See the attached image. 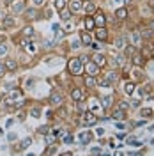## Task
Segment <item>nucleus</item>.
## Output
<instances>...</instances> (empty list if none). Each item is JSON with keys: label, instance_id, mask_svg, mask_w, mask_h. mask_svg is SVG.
<instances>
[{"label": "nucleus", "instance_id": "f257e3e1", "mask_svg": "<svg viewBox=\"0 0 154 156\" xmlns=\"http://www.w3.org/2000/svg\"><path fill=\"white\" fill-rule=\"evenodd\" d=\"M68 69H69V73H71V75H76V76H78V75H82V73H83V62H82L78 57L71 58V60L68 62Z\"/></svg>", "mask_w": 154, "mask_h": 156}, {"label": "nucleus", "instance_id": "f03ea898", "mask_svg": "<svg viewBox=\"0 0 154 156\" xmlns=\"http://www.w3.org/2000/svg\"><path fill=\"white\" fill-rule=\"evenodd\" d=\"M9 7H11V12L12 14H19V12H23L25 11V2H21V0H12L9 4Z\"/></svg>", "mask_w": 154, "mask_h": 156}, {"label": "nucleus", "instance_id": "7ed1b4c3", "mask_svg": "<svg viewBox=\"0 0 154 156\" xmlns=\"http://www.w3.org/2000/svg\"><path fill=\"white\" fill-rule=\"evenodd\" d=\"M92 62L96 64V66H99V68H105L106 66V57L103 55V53H94V57H92Z\"/></svg>", "mask_w": 154, "mask_h": 156}, {"label": "nucleus", "instance_id": "20e7f679", "mask_svg": "<svg viewBox=\"0 0 154 156\" xmlns=\"http://www.w3.org/2000/svg\"><path fill=\"white\" fill-rule=\"evenodd\" d=\"M80 41H82V44H85V46H90V44H92V36L89 34V30H82V32H80Z\"/></svg>", "mask_w": 154, "mask_h": 156}, {"label": "nucleus", "instance_id": "39448f33", "mask_svg": "<svg viewBox=\"0 0 154 156\" xmlns=\"http://www.w3.org/2000/svg\"><path fill=\"white\" fill-rule=\"evenodd\" d=\"M94 36H96L97 41H101V43H105L106 39H108V30L105 29V27H99V29L94 32Z\"/></svg>", "mask_w": 154, "mask_h": 156}, {"label": "nucleus", "instance_id": "423d86ee", "mask_svg": "<svg viewBox=\"0 0 154 156\" xmlns=\"http://www.w3.org/2000/svg\"><path fill=\"white\" fill-rule=\"evenodd\" d=\"M85 71H87V75H90V76H97V73H99V66H96L94 62H87L85 64Z\"/></svg>", "mask_w": 154, "mask_h": 156}, {"label": "nucleus", "instance_id": "0eeeda50", "mask_svg": "<svg viewBox=\"0 0 154 156\" xmlns=\"http://www.w3.org/2000/svg\"><path fill=\"white\" fill-rule=\"evenodd\" d=\"M96 122H97V115L90 114V112H87L85 115H83V124L85 126H94Z\"/></svg>", "mask_w": 154, "mask_h": 156}, {"label": "nucleus", "instance_id": "6e6552de", "mask_svg": "<svg viewBox=\"0 0 154 156\" xmlns=\"http://www.w3.org/2000/svg\"><path fill=\"white\" fill-rule=\"evenodd\" d=\"M2 25H4V29H12V27H14V25H16V21H14V18H12V16H7V14H5V16H4V18H2Z\"/></svg>", "mask_w": 154, "mask_h": 156}, {"label": "nucleus", "instance_id": "1a4fd4ad", "mask_svg": "<svg viewBox=\"0 0 154 156\" xmlns=\"http://www.w3.org/2000/svg\"><path fill=\"white\" fill-rule=\"evenodd\" d=\"M50 103H51L53 107H62L64 98H62V94H51V98H50Z\"/></svg>", "mask_w": 154, "mask_h": 156}, {"label": "nucleus", "instance_id": "9d476101", "mask_svg": "<svg viewBox=\"0 0 154 156\" xmlns=\"http://www.w3.org/2000/svg\"><path fill=\"white\" fill-rule=\"evenodd\" d=\"M131 39H133V46H142V36H140L138 30L131 32Z\"/></svg>", "mask_w": 154, "mask_h": 156}, {"label": "nucleus", "instance_id": "9b49d317", "mask_svg": "<svg viewBox=\"0 0 154 156\" xmlns=\"http://www.w3.org/2000/svg\"><path fill=\"white\" fill-rule=\"evenodd\" d=\"M94 23H96L97 27H105V23H106V16L103 14V12H97L96 16H94Z\"/></svg>", "mask_w": 154, "mask_h": 156}, {"label": "nucleus", "instance_id": "f8f14e48", "mask_svg": "<svg viewBox=\"0 0 154 156\" xmlns=\"http://www.w3.org/2000/svg\"><path fill=\"white\" fill-rule=\"evenodd\" d=\"M71 98H73V101L80 103V101H82V98H83V92H82V89H73V90H71Z\"/></svg>", "mask_w": 154, "mask_h": 156}, {"label": "nucleus", "instance_id": "ddd939ff", "mask_svg": "<svg viewBox=\"0 0 154 156\" xmlns=\"http://www.w3.org/2000/svg\"><path fill=\"white\" fill-rule=\"evenodd\" d=\"M83 25H85V30H94V27H96L94 18H92V16H87V18L83 20Z\"/></svg>", "mask_w": 154, "mask_h": 156}, {"label": "nucleus", "instance_id": "4468645a", "mask_svg": "<svg viewBox=\"0 0 154 156\" xmlns=\"http://www.w3.org/2000/svg\"><path fill=\"white\" fill-rule=\"evenodd\" d=\"M82 7H83V5H82V0H71V4H69L71 12H76V11H80Z\"/></svg>", "mask_w": 154, "mask_h": 156}, {"label": "nucleus", "instance_id": "2eb2a0df", "mask_svg": "<svg viewBox=\"0 0 154 156\" xmlns=\"http://www.w3.org/2000/svg\"><path fill=\"white\" fill-rule=\"evenodd\" d=\"M18 68V62L14 60V58H7L5 60V69H9V71H16Z\"/></svg>", "mask_w": 154, "mask_h": 156}, {"label": "nucleus", "instance_id": "dca6fc26", "mask_svg": "<svg viewBox=\"0 0 154 156\" xmlns=\"http://www.w3.org/2000/svg\"><path fill=\"white\" fill-rule=\"evenodd\" d=\"M115 18H117V20H126V18H128V9H126V7L117 9V11H115Z\"/></svg>", "mask_w": 154, "mask_h": 156}, {"label": "nucleus", "instance_id": "f3484780", "mask_svg": "<svg viewBox=\"0 0 154 156\" xmlns=\"http://www.w3.org/2000/svg\"><path fill=\"white\" fill-rule=\"evenodd\" d=\"M133 64L135 66H144V57L140 53H133Z\"/></svg>", "mask_w": 154, "mask_h": 156}, {"label": "nucleus", "instance_id": "a211bd4d", "mask_svg": "<svg viewBox=\"0 0 154 156\" xmlns=\"http://www.w3.org/2000/svg\"><path fill=\"white\" fill-rule=\"evenodd\" d=\"M124 92L126 94H133V92H135V83H133V82H126Z\"/></svg>", "mask_w": 154, "mask_h": 156}, {"label": "nucleus", "instance_id": "6ab92c4d", "mask_svg": "<svg viewBox=\"0 0 154 156\" xmlns=\"http://www.w3.org/2000/svg\"><path fill=\"white\" fill-rule=\"evenodd\" d=\"M96 76H90V75H89V76H85V85L87 87H96Z\"/></svg>", "mask_w": 154, "mask_h": 156}, {"label": "nucleus", "instance_id": "aec40b11", "mask_svg": "<svg viewBox=\"0 0 154 156\" xmlns=\"http://www.w3.org/2000/svg\"><path fill=\"white\" fill-rule=\"evenodd\" d=\"M25 16H27L29 20H34V18H37V11L34 9V7H32V9H25Z\"/></svg>", "mask_w": 154, "mask_h": 156}, {"label": "nucleus", "instance_id": "412c9836", "mask_svg": "<svg viewBox=\"0 0 154 156\" xmlns=\"http://www.w3.org/2000/svg\"><path fill=\"white\" fill-rule=\"evenodd\" d=\"M85 11L89 12V14L96 12V4H94V2H87V4H85Z\"/></svg>", "mask_w": 154, "mask_h": 156}, {"label": "nucleus", "instance_id": "4be33fe9", "mask_svg": "<svg viewBox=\"0 0 154 156\" xmlns=\"http://www.w3.org/2000/svg\"><path fill=\"white\" fill-rule=\"evenodd\" d=\"M126 44V37H117L115 39V48H124Z\"/></svg>", "mask_w": 154, "mask_h": 156}, {"label": "nucleus", "instance_id": "5701e85b", "mask_svg": "<svg viewBox=\"0 0 154 156\" xmlns=\"http://www.w3.org/2000/svg\"><path fill=\"white\" fill-rule=\"evenodd\" d=\"M66 7V0H55V9L57 11H62Z\"/></svg>", "mask_w": 154, "mask_h": 156}, {"label": "nucleus", "instance_id": "b1692460", "mask_svg": "<svg viewBox=\"0 0 154 156\" xmlns=\"http://www.w3.org/2000/svg\"><path fill=\"white\" fill-rule=\"evenodd\" d=\"M23 36H25V37H32V36H34V29H32V27H25V29H23Z\"/></svg>", "mask_w": 154, "mask_h": 156}, {"label": "nucleus", "instance_id": "393cba45", "mask_svg": "<svg viewBox=\"0 0 154 156\" xmlns=\"http://www.w3.org/2000/svg\"><path fill=\"white\" fill-rule=\"evenodd\" d=\"M106 78H108V82H110V83H112V82H117V73L115 71H110V73H108V75H106Z\"/></svg>", "mask_w": 154, "mask_h": 156}, {"label": "nucleus", "instance_id": "a878e982", "mask_svg": "<svg viewBox=\"0 0 154 156\" xmlns=\"http://www.w3.org/2000/svg\"><path fill=\"white\" fill-rule=\"evenodd\" d=\"M114 119L122 121V119H124V112H122V110H115V112H114Z\"/></svg>", "mask_w": 154, "mask_h": 156}, {"label": "nucleus", "instance_id": "bb28decb", "mask_svg": "<svg viewBox=\"0 0 154 156\" xmlns=\"http://www.w3.org/2000/svg\"><path fill=\"white\" fill-rule=\"evenodd\" d=\"M152 34H154V32H152V30H149V29H147V30H142V32H140L142 39H144V37H152Z\"/></svg>", "mask_w": 154, "mask_h": 156}, {"label": "nucleus", "instance_id": "cd10ccee", "mask_svg": "<svg viewBox=\"0 0 154 156\" xmlns=\"http://www.w3.org/2000/svg\"><path fill=\"white\" fill-rule=\"evenodd\" d=\"M60 18L64 20V21H68V20L71 18V11H64L62 9V16H60Z\"/></svg>", "mask_w": 154, "mask_h": 156}, {"label": "nucleus", "instance_id": "c85d7f7f", "mask_svg": "<svg viewBox=\"0 0 154 156\" xmlns=\"http://www.w3.org/2000/svg\"><path fill=\"white\" fill-rule=\"evenodd\" d=\"M133 53H135V46H128V48H124V55L129 57V55H133Z\"/></svg>", "mask_w": 154, "mask_h": 156}, {"label": "nucleus", "instance_id": "c756f323", "mask_svg": "<svg viewBox=\"0 0 154 156\" xmlns=\"http://www.w3.org/2000/svg\"><path fill=\"white\" fill-rule=\"evenodd\" d=\"M142 115L144 117H151L152 115V110H151V108H144V110H142Z\"/></svg>", "mask_w": 154, "mask_h": 156}, {"label": "nucleus", "instance_id": "7c9ffc66", "mask_svg": "<svg viewBox=\"0 0 154 156\" xmlns=\"http://www.w3.org/2000/svg\"><path fill=\"white\" fill-rule=\"evenodd\" d=\"M90 138H92V136H90V133H83V135L80 136V140H82V142H89Z\"/></svg>", "mask_w": 154, "mask_h": 156}, {"label": "nucleus", "instance_id": "2f4dec72", "mask_svg": "<svg viewBox=\"0 0 154 156\" xmlns=\"http://www.w3.org/2000/svg\"><path fill=\"white\" fill-rule=\"evenodd\" d=\"M5 53H7V44L0 43V55H5Z\"/></svg>", "mask_w": 154, "mask_h": 156}, {"label": "nucleus", "instance_id": "473e14b6", "mask_svg": "<svg viewBox=\"0 0 154 156\" xmlns=\"http://www.w3.org/2000/svg\"><path fill=\"white\" fill-rule=\"evenodd\" d=\"M110 105H112V98L106 96L105 99H103V107H110Z\"/></svg>", "mask_w": 154, "mask_h": 156}, {"label": "nucleus", "instance_id": "72a5a7b5", "mask_svg": "<svg viewBox=\"0 0 154 156\" xmlns=\"http://www.w3.org/2000/svg\"><path fill=\"white\" fill-rule=\"evenodd\" d=\"M44 4H46V0H34V7H41Z\"/></svg>", "mask_w": 154, "mask_h": 156}, {"label": "nucleus", "instance_id": "f704fd0d", "mask_svg": "<svg viewBox=\"0 0 154 156\" xmlns=\"http://www.w3.org/2000/svg\"><path fill=\"white\" fill-rule=\"evenodd\" d=\"M5 73H7V69H5V64H2V62H0V76H4Z\"/></svg>", "mask_w": 154, "mask_h": 156}, {"label": "nucleus", "instance_id": "c9c22d12", "mask_svg": "<svg viewBox=\"0 0 154 156\" xmlns=\"http://www.w3.org/2000/svg\"><path fill=\"white\" fill-rule=\"evenodd\" d=\"M37 131L41 133V135H46V133H48V126H41V128L37 129Z\"/></svg>", "mask_w": 154, "mask_h": 156}, {"label": "nucleus", "instance_id": "e433bc0d", "mask_svg": "<svg viewBox=\"0 0 154 156\" xmlns=\"http://www.w3.org/2000/svg\"><path fill=\"white\" fill-rule=\"evenodd\" d=\"M30 142H32V140H30V138H25V140H23V142H21V146H19V147H21V149H23V147H27V146H29Z\"/></svg>", "mask_w": 154, "mask_h": 156}, {"label": "nucleus", "instance_id": "4c0bfd02", "mask_svg": "<svg viewBox=\"0 0 154 156\" xmlns=\"http://www.w3.org/2000/svg\"><path fill=\"white\" fill-rule=\"evenodd\" d=\"M119 107H121V110H128V108H129V105H128V103H124V101H122V103H121Z\"/></svg>", "mask_w": 154, "mask_h": 156}, {"label": "nucleus", "instance_id": "58836bf2", "mask_svg": "<svg viewBox=\"0 0 154 156\" xmlns=\"http://www.w3.org/2000/svg\"><path fill=\"white\" fill-rule=\"evenodd\" d=\"M32 115H34V117H39V110H37V108H34V110H32Z\"/></svg>", "mask_w": 154, "mask_h": 156}, {"label": "nucleus", "instance_id": "ea45409f", "mask_svg": "<svg viewBox=\"0 0 154 156\" xmlns=\"http://www.w3.org/2000/svg\"><path fill=\"white\" fill-rule=\"evenodd\" d=\"M147 4H149V7H151V9L154 11V0H149V2H147Z\"/></svg>", "mask_w": 154, "mask_h": 156}, {"label": "nucleus", "instance_id": "a19ab883", "mask_svg": "<svg viewBox=\"0 0 154 156\" xmlns=\"http://www.w3.org/2000/svg\"><path fill=\"white\" fill-rule=\"evenodd\" d=\"M135 76H136V78H140V76H142V73H140V69H136V71H135Z\"/></svg>", "mask_w": 154, "mask_h": 156}, {"label": "nucleus", "instance_id": "79ce46f5", "mask_svg": "<svg viewBox=\"0 0 154 156\" xmlns=\"http://www.w3.org/2000/svg\"><path fill=\"white\" fill-rule=\"evenodd\" d=\"M11 2H12V0H4V4H5V5H9Z\"/></svg>", "mask_w": 154, "mask_h": 156}, {"label": "nucleus", "instance_id": "37998d69", "mask_svg": "<svg viewBox=\"0 0 154 156\" xmlns=\"http://www.w3.org/2000/svg\"><path fill=\"white\" fill-rule=\"evenodd\" d=\"M4 41H5V37H4V36H0V43H4Z\"/></svg>", "mask_w": 154, "mask_h": 156}]
</instances>
